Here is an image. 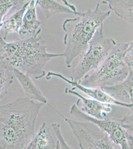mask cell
Returning a JSON list of instances; mask_svg holds the SVG:
<instances>
[{"label":"cell","instance_id":"obj_17","mask_svg":"<svg viewBox=\"0 0 133 149\" xmlns=\"http://www.w3.org/2000/svg\"><path fill=\"white\" fill-rule=\"evenodd\" d=\"M14 77L13 70L6 63L0 61V100L8 93Z\"/></svg>","mask_w":133,"mask_h":149},{"label":"cell","instance_id":"obj_1","mask_svg":"<svg viewBox=\"0 0 133 149\" xmlns=\"http://www.w3.org/2000/svg\"><path fill=\"white\" fill-rule=\"evenodd\" d=\"M43 103L19 97L0 105V149H24L36 134Z\"/></svg>","mask_w":133,"mask_h":149},{"label":"cell","instance_id":"obj_19","mask_svg":"<svg viewBox=\"0 0 133 149\" xmlns=\"http://www.w3.org/2000/svg\"><path fill=\"white\" fill-rule=\"evenodd\" d=\"M52 127L57 141L59 142L60 149H73L64 138L61 130V125L59 123H54L52 124Z\"/></svg>","mask_w":133,"mask_h":149},{"label":"cell","instance_id":"obj_5","mask_svg":"<svg viewBox=\"0 0 133 149\" xmlns=\"http://www.w3.org/2000/svg\"><path fill=\"white\" fill-rule=\"evenodd\" d=\"M117 42L104 34L103 25L98 29L86 51L80 56L78 65L71 76V80L80 81L83 77L96 69L101 64Z\"/></svg>","mask_w":133,"mask_h":149},{"label":"cell","instance_id":"obj_10","mask_svg":"<svg viewBox=\"0 0 133 149\" xmlns=\"http://www.w3.org/2000/svg\"><path fill=\"white\" fill-rule=\"evenodd\" d=\"M36 8V1H29L17 34L20 38H29L40 36L42 31L41 28L42 23L38 18Z\"/></svg>","mask_w":133,"mask_h":149},{"label":"cell","instance_id":"obj_20","mask_svg":"<svg viewBox=\"0 0 133 149\" xmlns=\"http://www.w3.org/2000/svg\"><path fill=\"white\" fill-rule=\"evenodd\" d=\"M133 41L130 42L129 46L127 49L124 56V61L128 66L130 72L133 71Z\"/></svg>","mask_w":133,"mask_h":149},{"label":"cell","instance_id":"obj_4","mask_svg":"<svg viewBox=\"0 0 133 149\" xmlns=\"http://www.w3.org/2000/svg\"><path fill=\"white\" fill-rule=\"evenodd\" d=\"M130 43L117 42L97 69L85 75L79 81L88 88H103L121 83L131 72L124 61Z\"/></svg>","mask_w":133,"mask_h":149},{"label":"cell","instance_id":"obj_6","mask_svg":"<svg viewBox=\"0 0 133 149\" xmlns=\"http://www.w3.org/2000/svg\"><path fill=\"white\" fill-rule=\"evenodd\" d=\"M70 114L81 120L97 126L122 149H133V111L121 119L107 118L98 120L81 112L75 103L71 106Z\"/></svg>","mask_w":133,"mask_h":149},{"label":"cell","instance_id":"obj_8","mask_svg":"<svg viewBox=\"0 0 133 149\" xmlns=\"http://www.w3.org/2000/svg\"><path fill=\"white\" fill-rule=\"evenodd\" d=\"M64 93L67 95L78 97L75 104L81 112L88 116L98 120H104L108 118V114L112 109L111 104L102 103L91 98L85 97L81 93L72 89L66 88Z\"/></svg>","mask_w":133,"mask_h":149},{"label":"cell","instance_id":"obj_14","mask_svg":"<svg viewBox=\"0 0 133 149\" xmlns=\"http://www.w3.org/2000/svg\"><path fill=\"white\" fill-rule=\"evenodd\" d=\"M57 142L46 122L41 126L24 149H56Z\"/></svg>","mask_w":133,"mask_h":149},{"label":"cell","instance_id":"obj_2","mask_svg":"<svg viewBox=\"0 0 133 149\" xmlns=\"http://www.w3.org/2000/svg\"><path fill=\"white\" fill-rule=\"evenodd\" d=\"M59 57H63L62 53L47 51L45 41L41 36L9 42L0 37V61L36 80L45 76V67L49 61Z\"/></svg>","mask_w":133,"mask_h":149},{"label":"cell","instance_id":"obj_15","mask_svg":"<svg viewBox=\"0 0 133 149\" xmlns=\"http://www.w3.org/2000/svg\"><path fill=\"white\" fill-rule=\"evenodd\" d=\"M101 3L107 4L110 11L128 23L133 24V0H104Z\"/></svg>","mask_w":133,"mask_h":149},{"label":"cell","instance_id":"obj_11","mask_svg":"<svg viewBox=\"0 0 133 149\" xmlns=\"http://www.w3.org/2000/svg\"><path fill=\"white\" fill-rule=\"evenodd\" d=\"M63 2L64 4L55 0H37L36 4L47 19L58 14H71L77 17L82 15L83 13L78 11L75 6L67 1H63Z\"/></svg>","mask_w":133,"mask_h":149},{"label":"cell","instance_id":"obj_3","mask_svg":"<svg viewBox=\"0 0 133 149\" xmlns=\"http://www.w3.org/2000/svg\"><path fill=\"white\" fill-rule=\"evenodd\" d=\"M100 3L98 2L94 9H88L82 15L66 19L63 22L65 49L62 54L68 68H71L76 58L86 51L96 31L111 15L110 10H102Z\"/></svg>","mask_w":133,"mask_h":149},{"label":"cell","instance_id":"obj_7","mask_svg":"<svg viewBox=\"0 0 133 149\" xmlns=\"http://www.w3.org/2000/svg\"><path fill=\"white\" fill-rule=\"evenodd\" d=\"M58 112L71 128L81 149H122L104 131L93 123L75 120Z\"/></svg>","mask_w":133,"mask_h":149},{"label":"cell","instance_id":"obj_9","mask_svg":"<svg viewBox=\"0 0 133 149\" xmlns=\"http://www.w3.org/2000/svg\"><path fill=\"white\" fill-rule=\"evenodd\" d=\"M52 77H57L63 80L70 85H72V89H78L83 92L85 95L90 97L91 99L101 102L102 103L109 104L111 105H118L120 107H126L127 109H133V104H127L122 103L115 100L112 97L106 93L101 88H88L81 85L78 81H74L64 76L60 73H56L53 72H49L46 76V80H50Z\"/></svg>","mask_w":133,"mask_h":149},{"label":"cell","instance_id":"obj_21","mask_svg":"<svg viewBox=\"0 0 133 149\" xmlns=\"http://www.w3.org/2000/svg\"><path fill=\"white\" fill-rule=\"evenodd\" d=\"M56 149H60V145H59V142L57 141V147Z\"/></svg>","mask_w":133,"mask_h":149},{"label":"cell","instance_id":"obj_16","mask_svg":"<svg viewBox=\"0 0 133 149\" xmlns=\"http://www.w3.org/2000/svg\"><path fill=\"white\" fill-rule=\"evenodd\" d=\"M29 2V1L25 2L20 8L17 9L13 14L6 18L4 21L2 29L4 33V36L3 37L5 40L10 34H18L22 24L24 12L27 8Z\"/></svg>","mask_w":133,"mask_h":149},{"label":"cell","instance_id":"obj_18","mask_svg":"<svg viewBox=\"0 0 133 149\" xmlns=\"http://www.w3.org/2000/svg\"><path fill=\"white\" fill-rule=\"evenodd\" d=\"M25 3V1L0 0V31L9 12L13 9H19Z\"/></svg>","mask_w":133,"mask_h":149},{"label":"cell","instance_id":"obj_13","mask_svg":"<svg viewBox=\"0 0 133 149\" xmlns=\"http://www.w3.org/2000/svg\"><path fill=\"white\" fill-rule=\"evenodd\" d=\"M13 72L14 76L20 84L26 97L44 104H47V98L31 76L17 70H13Z\"/></svg>","mask_w":133,"mask_h":149},{"label":"cell","instance_id":"obj_12","mask_svg":"<svg viewBox=\"0 0 133 149\" xmlns=\"http://www.w3.org/2000/svg\"><path fill=\"white\" fill-rule=\"evenodd\" d=\"M133 71L124 81L112 86L101 88L115 100L127 104L133 103Z\"/></svg>","mask_w":133,"mask_h":149}]
</instances>
